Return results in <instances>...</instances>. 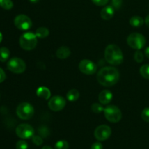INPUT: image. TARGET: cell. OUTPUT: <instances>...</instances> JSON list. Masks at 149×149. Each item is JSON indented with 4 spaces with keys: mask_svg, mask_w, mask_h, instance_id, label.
Listing matches in <instances>:
<instances>
[{
    "mask_svg": "<svg viewBox=\"0 0 149 149\" xmlns=\"http://www.w3.org/2000/svg\"><path fill=\"white\" fill-rule=\"evenodd\" d=\"M97 80L104 87H111L119 80V72L114 67H104L97 73Z\"/></svg>",
    "mask_w": 149,
    "mask_h": 149,
    "instance_id": "obj_1",
    "label": "cell"
},
{
    "mask_svg": "<svg viewBox=\"0 0 149 149\" xmlns=\"http://www.w3.org/2000/svg\"><path fill=\"white\" fill-rule=\"evenodd\" d=\"M105 59L111 65H120L123 62V53L117 45H109L105 49Z\"/></svg>",
    "mask_w": 149,
    "mask_h": 149,
    "instance_id": "obj_2",
    "label": "cell"
},
{
    "mask_svg": "<svg viewBox=\"0 0 149 149\" xmlns=\"http://www.w3.org/2000/svg\"><path fill=\"white\" fill-rule=\"evenodd\" d=\"M37 36L36 33L32 32H26L21 35L20 38V45L25 50H32L37 45Z\"/></svg>",
    "mask_w": 149,
    "mask_h": 149,
    "instance_id": "obj_3",
    "label": "cell"
},
{
    "mask_svg": "<svg viewBox=\"0 0 149 149\" xmlns=\"http://www.w3.org/2000/svg\"><path fill=\"white\" fill-rule=\"evenodd\" d=\"M128 45L133 49L140 50L144 47L146 41L143 35L139 33H132L128 36L127 39Z\"/></svg>",
    "mask_w": 149,
    "mask_h": 149,
    "instance_id": "obj_4",
    "label": "cell"
},
{
    "mask_svg": "<svg viewBox=\"0 0 149 149\" xmlns=\"http://www.w3.org/2000/svg\"><path fill=\"white\" fill-rule=\"evenodd\" d=\"M16 113L20 119L28 120L33 116L34 113V109L33 106L29 103H21L16 109Z\"/></svg>",
    "mask_w": 149,
    "mask_h": 149,
    "instance_id": "obj_5",
    "label": "cell"
},
{
    "mask_svg": "<svg viewBox=\"0 0 149 149\" xmlns=\"http://www.w3.org/2000/svg\"><path fill=\"white\" fill-rule=\"evenodd\" d=\"M104 115L106 119L112 123L119 122L122 119V114L120 109L116 106L110 105L104 109Z\"/></svg>",
    "mask_w": 149,
    "mask_h": 149,
    "instance_id": "obj_6",
    "label": "cell"
},
{
    "mask_svg": "<svg viewBox=\"0 0 149 149\" xmlns=\"http://www.w3.org/2000/svg\"><path fill=\"white\" fill-rule=\"evenodd\" d=\"M7 67L9 71L15 74H21L25 71L26 68V63L19 58H13L8 61Z\"/></svg>",
    "mask_w": 149,
    "mask_h": 149,
    "instance_id": "obj_7",
    "label": "cell"
},
{
    "mask_svg": "<svg viewBox=\"0 0 149 149\" xmlns=\"http://www.w3.org/2000/svg\"><path fill=\"white\" fill-rule=\"evenodd\" d=\"M16 135L22 139H29L34 135V130L28 124H21L16 127Z\"/></svg>",
    "mask_w": 149,
    "mask_h": 149,
    "instance_id": "obj_8",
    "label": "cell"
},
{
    "mask_svg": "<svg viewBox=\"0 0 149 149\" xmlns=\"http://www.w3.org/2000/svg\"><path fill=\"white\" fill-rule=\"evenodd\" d=\"M15 26L20 30L26 31L32 27V21L26 15H18L14 20Z\"/></svg>",
    "mask_w": 149,
    "mask_h": 149,
    "instance_id": "obj_9",
    "label": "cell"
},
{
    "mask_svg": "<svg viewBox=\"0 0 149 149\" xmlns=\"http://www.w3.org/2000/svg\"><path fill=\"white\" fill-rule=\"evenodd\" d=\"M66 104L65 98L60 95H55L51 97L50 100L48 103V106L49 109H51L53 111H60L63 110Z\"/></svg>",
    "mask_w": 149,
    "mask_h": 149,
    "instance_id": "obj_10",
    "label": "cell"
},
{
    "mask_svg": "<svg viewBox=\"0 0 149 149\" xmlns=\"http://www.w3.org/2000/svg\"><path fill=\"white\" fill-rule=\"evenodd\" d=\"M79 68L81 73L87 75H92L97 71V65L95 64V63L87 59L80 61Z\"/></svg>",
    "mask_w": 149,
    "mask_h": 149,
    "instance_id": "obj_11",
    "label": "cell"
},
{
    "mask_svg": "<svg viewBox=\"0 0 149 149\" xmlns=\"http://www.w3.org/2000/svg\"><path fill=\"white\" fill-rule=\"evenodd\" d=\"M94 135L98 141H106L111 135V129L108 125H100L95 129Z\"/></svg>",
    "mask_w": 149,
    "mask_h": 149,
    "instance_id": "obj_12",
    "label": "cell"
},
{
    "mask_svg": "<svg viewBox=\"0 0 149 149\" xmlns=\"http://www.w3.org/2000/svg\"><path fill=\"white\" fill-rule=\"evenodd\" d=\"M113 98V94L108 90H103L98 95V100L101 104L107 105L110 103Z\"/></svg>",
    "mask_w": 149,
    "mask_h": 149,
    "instance_id": "obj_13",
    "label": "cell"
},
{
    "mask_svg": "<svg viewBox=\"0 0 149 149\" xmlns=\"http://www.w3.org/2000/svg\"><path fill=\"white\" fill-rule=\"evenodd\" d=\"M115 9L111 5H109L102 9L101 12H100V15L103 20H109L113 17Z\"/></svg>",
    "mask_w": 149,
    "mask_h": 149,
    "instance_id": "obj_14",
    "label": "cell"
},
{
    "mask_svg": "<svg viewBox=\"0 0 149 149\" xmlns=\"http://www.w3.org/2000/svg\"><path fill=\"white\" fill-rule=\"evenodd\" d=\"M71 55V51L68 47L62 46L56 51V56L60 59H66Z\"/></svg>",
    "mask_w": 149,
    "mask_h": 149,
    "instance_id": "obj_15",
    "label": "cell"
},
{
    "mask_svg": "<svg viewBox=\"0 0 149 149\" xmlns=\"http://www.w3.org/2000/svg\"><path fill=\"white\" fill-rule=\"evenodd\" d=\"M36 95H37L38 97H42V98L45 99V100H47V99L50 97L51 93L50 90L47 87H39L38 90H36Z\"/></svg>",
    "mask_w": 149,
    "mask_h": 149,
    "instance_id": "obj_16",
    "label": "cell"
},
{
    "mask_svg": "<svg viewBox=\"0 0 149 149\" xmlns=\"http://www.w3.org/2000/svg\"><path fill=\"white\" fill-rule=\"evenodd\" d=\"M144 20L140 16H133L130 18V23L131 26L132 27H135V28H139L141 26H142L144 23Z\"/></svg>",
    "mask_w": 149,
    "mask_h": 149,
    "instance_id": "obj_17",
    "label": "cell"
},
{
    "mask_svg": "<svg viewBox=\"0 0 149 149\" xmlns=\"http://www.w3.org/2000/svg\"><path fill=\"white\" fill-rule=\"evenodd\" d=\"M67 99H68L69 101L74 102L76 101L79 99V93L77 90H75V89H72V90H69L68 92L66 95Z\"/></svg>",
    "mask_w": 149,
    "mask_h": 149,
    "instance_id": "obj_18",
    "label": "cell"
},
{
    "mask_svg": "<svg viewBox=\"0 0 149 149\" xmlns=\"http://www.w3.org/2000/svg\"><path fill=\"white\" fill-rule=\"evenodd\" d=\"M10 52L8 48L4 47L0 48V61L1 62H6L10 58Z\"/></svg>",
    "mask_w": 149,
    "mask_h": 149,
    "instance_id": "obj_19",
    "label": "cell"
},
{
    "mask_svg": "<svg viewBox=\"0 0 149 149\" xmlns=\"http://www.w3.org/2000/svg\"><path fill=\"white\" fill-rule=\"evenodd\" d=\"M49 31L47 28L45 27H40L38 28L36 31V35L38 38L40 39H44V38L47 37L49 35Z\"/></svg>",
    "mask_w": 149,
    "mask_h": 149,
    "instance_id": "obj_20",
    "label": "cell"
},
{
    "mask_svg": "<svg viewBox=\"0 0 149 149\" xmlns=\"http://www.w3.org/2000/svg\"><path fill=\"white\" fill-rule=\"evenodd\" d=\"M0 7L6 10H10L13 7V2L12 0H0Z\"/></svg>",
    "mask_w": 149,
    "mask_h": 149,
    "instance_id": "obj_21",
    "label": "cell"
},
{
    "mask_svg": "<svg viewBox=\"0 0 149 149\" xmlns=\"http://www.w3.org/2000/svg\"><path fill=\"white\" fill-rule=\"evenodd\" d=\"M140 73L143 78L149 79V64H145L140 68Z\"/></svg>",
    "mask_w": 149,
    "mask_h": 149,
    "instance_id": "obj_22",
    "label": "cell"
},
{
    "mask_svg": "<svg viewBox=\"0 0 149 149\" xmlns=\"http://www.w3.org/2000/svg\"><path fill=\"white\" fill-rule=\"evenodd\" d=\"M69 148V144L66 141H63V140H61V141H58V142L55 143V149H68Z\"/></svg>",
    "mask_w": 149,
    "mask_h": 149,
    "instance_id": "obj_23",
    "label": "cell"
},
{
    "mask_svg": "<svg viewBox=\"0 0 149 149\" xmlns=\"http://www.w3.org/2000/svg\"><path fill=\"white\" fill-rule=\"evenodd\" d=\"M91 109L94 113H101L103 111H104V109L102 106V105H100V103H95L92 105L91 106Z\"/></svg>",
    "mask_w": 149,
    "mask_h": 149,
    "instance_id": "obj_24",
    "label": "cell"
},
{
    "mask_svg": "<svg viewBox=\"0 0 149 149\" xmlns=\"http://www.w3.org/2000/svg\"><path fill=\"white\" fill-rule=\"evenodd\" d=\"M38 132H39V135L42 138H47L49 135V130H48V128L47 127L45 126H42L41 127H39Z\"/></svg>",
    "mask_w": 149,
    "mask_h": 149,
    "instance_id": "obj_25",
    "label": "cell"
},
{
    "mask_svg": "<svg viewBox=\"0 0 149 149\" xmlns=\"http://www.w3.org/2000/svg\"><path fill=\"white\" fill-rule=\"evenodd\" d=\"M134 59L136 61L137 63H142L144 59V55L143 54V52L140 50H137L136 52L134 54Z\"/></svg>",
    "mask_w": 149,
    "mask_h": 149,
    "instance_id": "obj_26",
    "label": "cell"
},
{
    "mask_svg": "<svg viewBox=\"0 0 149 149\" xmlns=\"http://www.w3.org/2000/svg\"><path fill=\"white\" fill-rule=\"evenodd\" d=\"M32 142L36 146H41L43 143V140L40 135H33L32 137Z\"/></svg>",
    "mask_w": 149,
    "mask_h": 149,
    "instance_id": "obj_27",
    "label": "cell"
},
{
    "mask_svg": "<svg viewBox=\"0 0 149 149\" xmlns=\"http://www.w3.org/2000/svg\"><path fill=\"white\" fill-rule=\"evenodd\" d=\"M141 117L143 120L146 122H149V108H146L141 113Z\"/></svg>",
    "mask_w": 149,
    "mask_h": 149,
    "instance_id": "obj_28",
    "label": "cell"
},
{
    "mask_svg": "<svg viewBox=\"0 0 149 149\" xmlns=\"http://www.w3.org/2000/svg\"><path fill=\"white\" fill-rule=\"evenodd\" d=\"M16 149H28V143L25 141H19L16 143Z\"/></svg>",
    "mask_w": 149,
    "mask_h": 149,
    "instance_id": "obj_29",
    "label": "cell"
},
{
    "mask_svg": "<svg viewBox=\"0 0 149 149\" xmlns=\"http://www.w3.org/2000/svg\"><path fill=\"white\" fill-rule=\"evenodd\" d=\"M122 4V0H111V6L116 10H119Z\"/></svg>",
    "mask_w": 149,
    "mask_h": 149,
    "instance_id": "obj_30",
    "label": "cell"
},
{
    "mask_svg": "<svg viewBox=\"0 0 149 149\" xmlns=\"http://www.w3.org/2000/svg\"><path fill=\"white\" fill-rule=\"evenodd\" d=\"M109 0H92L93 3L97 6H104L108 4Z\"/></svg>",
    "mask_w": 149,
    "mask_h": 149,
    "instance_id": "obj_31",
    "label": "cell"
},
{
    "mask_svg": "<svg viewBox=\"0 0 149 149\" xmlns=\"http://www.w3.org/2000/svg\"><path fill=\"white\" fill-rule=\"evenodd\" d=\"M103 145L101 144V143L100 142H96L95 143H93L91 146V149H103Z\"/></svg>",
    "mask_w": 149,
    "mask_h": 149,
    "instance_id": "obj_32",
    "label": "cell"
},
{
    "mask_svg": "<svg viewBox=\"0 0 149 149\" xmlns=\"http://www.w3.org/2000/svg\"><path fill=\"white\" fill-rule=\"evenodd\" d=\"M6 79V74L5 72L4 71V70L2 68H0V83L3 82V81L5 80Z\"/></svg>",
    "mask_w": 149,
    "mask_h": 149,
    "instance_id": "obj_33",
    "label": "cell"
},
{
    "mask_svg": "<svg viewBox=\"0 0 149 149\" xmlns=\"http://www.w3.org/2000/svg\"><path fill=\"white\" fill-rule=\"evenodd\" d=\"M145 23H146V26L149 28V15H148V16H147L146 17Z\"/></svg>",
    "mask_w": 149,
    "mask_h": 149,
    "instance_id": "obj_34",
    "label": "cell"
},
{
    "mask_svg": "<svg viewBox=\"0 0 149 149\" xmlns=\"http://www.w3.org/2000/svg\"><path fill=\"white\" fill-rule=\"evenodd\" d=\"M145 55H146V56L147 58H148V59H149V47H147L146 49Z\"/></svg>",
    "mask_w": 149,
    "mask_h": 149,
    "instance_id": "obj_35",
    "label": "cell"
},
{
    "mask_svg": "<svg viewBox=\"0 0 149 149\" xmlns=\"http://www.w3.org/2000/svg\"><path fill=\"white\" fill-rule=\"evenodd\" d=\"M42 149H52V147H50L49 146H45L42 147Z\"/></svg>",
    "mask_w": 149,
    "mask_h": 149,
    "instance_id": "obj_36",
    "label": "cell"
},
{
    "mask_svg": "<svg viewBox=\"0 0 149 149\" xmlns=\"http://www.w3.org/2000/svg\"><path fill=\"white\" fill-rule=\"evenodd\" d=\"M29 1H30L31 3H36L39 1V0H29Z\"/></svg>",
    "mask_w": 149,
    "mask_h": 149,
    "instance_id": "obj_37",
    "label": "cell"
},
{
    "mask_svg": "<svg viewBox=\"0 0 149 149\" xmlns=\"http://www.w3.org/2000/svg\"><path fill=\"white\" fill-rule=\"evenodd\" d=\"M1 41H2V34H1V33L0 32V43H1Z\"/></svg>",
    "mask_w": 149,
    "mask_h": 149,
    "instance_id": "obj_38",
    "label": "cell"
}]
</instances>
